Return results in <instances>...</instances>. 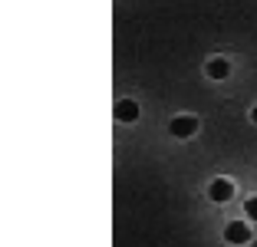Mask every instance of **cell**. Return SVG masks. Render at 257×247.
Segmentation results:
<instances>
[{
    "label": "cell",
    "instance_id": "cell-1",
    "mask_svg": "<svg viewBox=\"0 0 257 247\" xmlns=\"http://www.w3.org/2000/svg\"><path fill=\"white\" fill-rule=\"evenodd\" d=\"M208 198H211L214 204H224L234 198V181L231 178H214L211 185H208Z\"/></svg>",
    "mask_w": 257,
    "mask_h": 247
},
{
    "label": "cell",
    "instance_id": "cell-2",
    "mask_svg": "<svg viewBox=\"0 0 257 247\" xmlns=\"http://www.w3.org/2000/svg\"><path fill=\"white\" fill-rule=\"evenodd\" d=\"M198 126H201V122H198L195 115H175L172 126H168V132H172L175 139H191V135L198 132Z\"/></svg>",
    "mask_w": 257,
    "mask_h": 247
},
{
    "label": "cell",
    "instance_id": "cell-3",
    "mask_svg": "<svg viewBox=\"0 0 257 247\" xmlns=\"http://www.w3.org/2000/svg\"><path fill=\"white\" fill-rule=\"evenodd\" d=\"M250 224L247 221H231V224L224 227V240L227 244H250Z\"/></svg>",
    "mask_w": 257,
    "mask_h": 247
},
{
    "label": "cell",
    "instance_id": "cell-4",
    "mask_svg": "<svg viewBox=\"0 0 257 247\" xmlns=\"http://www.w3.org/2000/svg\"><path fill=\"white\" fill-rule=\"evenodd\" d=\"M204 73H208V79H227L231 76V63L224 60V56H214V60H208V66H204Z\"/></svg>",
    "mask_w": 257,
    "mask_h": 247
},
{
    "label": "cell",
    "instance_id": "cell-5",
    "mask_svg": "<svg viewBox=\"0 0 257 247\" xmlns=\"http://www.w3.org/2000/svg\"><path fill=\"white\" fill-rule=\"evenodd\" d=\"M115 119L119 122H136L139 119V105L132 102V99H119V105H115Z\"/></svg>",
    "mask_w": 257,
    "mask_h": 247
},
{
    "label": "cell",
    "instance_id": "cell-6",
    "mask_svg": "<svg viewBox=\"0 0 257 247\" xmlns=\"http://www.w3.org/2000/svg\"><path fill=\"white\" fill-rule=\"evenodd\" d=\"M244 211H247V221H257V198H247Z\"/></svg>",
    "mask_w": 257,
    "mask_h": 247
},
{
    "label": "cell",
    "instance_id": "cell-7",
    "mask_svg": "<svg viewBox=\"0 0 257 247\" xmlns=\"http://www.w3.org/2000/svg\"><path fill=\"white\" fill-rule=\"evenodd\" d=\"M250 122H257V105H254V109H250Z\"/></svg>",
    "mask_w": 257,
    "mask_h": 247
}]
</instances>
